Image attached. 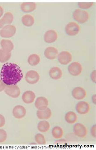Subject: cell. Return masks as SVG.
Masks as SVG:
<instances>
[{
  "label": "cell",
  "instance_id": "obj_1",
  "mask_svg": "<svg viewBox=\"0 0 96 150\" xmlns=\"http://www.w3.org/2000/svg\"><path fill=\"white\" fill-rule=\"evenodd\" d=\"M23 76L20 67L16 64L6 63L2 67L1 79L6 85H16L21 80Z\"/></svg>",
  "mask_w": 96,
  "mask_h": 150
},
{
  "label": "cell",
  "instance_id": "obj_2",
  "mask_svg": "<svg viewBox=\"0 0 96 150\" xmlns=\"http://www.w3.org/2000/svg\"><path fill=\"white\" fill-rule=\"evenodd\" d=\"M73 16L75 21L81 24L85 23L89 17V14L87 11L80 9L75 10L73 13Z\"/></svg>",
  "mask_w": 96,
  "mask_h": 150
},
{
  "label": "cell",
  "instance_id": "obj_3",
  "mask_svg": "<svg viewBox=\"0 0 96 150\" xmlns=\"http://www.w3.org/2000/svg\"><path fill=\"white\" fill-rule=\"evenodd\" d=\"M4 91L7 95L13 98H18L21 93L20 88L16 85H6Z\"/></svg>",
  "mask_w": 96,
  "mask_h": 150
},
{
  "label": "cell",
  "instance_id": "obj_4",
  "mask_svg": "<svg viewBox=\"0 0 96 150\" xmlns=\"http://www.w3.org/2000/svg\"><path fill=\"white\" fill-rule=\"evenodd\" d=\"M73 132L76 136L81 138L85 137L88 133L86 127L80 123H77L74 126Z\"/></svg>",
  "mask_w": 96,
  "mask_h": 150
},
{
  "label": "cell",
  "instance_id": "obj_5",
  "mask_svg": "<svg viewBox=\"0 0 96 150\" xmlns=\"http://www.w3.org/2000/svg\"><path fill=\"white\" fill-rule=\"evenodd\" d=\"M16 31L15 26L8 25L4 26L0 31V35L2 37L8 38L13 36Z\"/></svg>",
  "mask_w": 96,
  "mask_h": 150
},
{
  "label": "cell",
  "instance_id": "obj_6",
  "mask_svg": "<svg viewBox=\"0 0 96 150\" xmlns=\"http://www.w3.org/2000/svg\"><path fill=\"white\" fill-rule=\"evenodd\" d=\"M25 79L28 83L35 84L39 81L40 76L36 71L32 70L29 71L26 74Z\"/></svg>",
  "mask_w": 96,
  "mask_h": 150
},
{
  "label": "cell",
  "instance_id": "obj_7",
  "mask_svg": "<svg viewBox=\"0 0 96 150\" xmlns=\"http://www.w3.org/2000/svg\"><path fill=\"white\" fill-rule=\"evenodd\" d=\"M80 26L74 22H69L65 27L66 32L69 36L77 35L80 32Z\"/></svg>",
  "mask_w": 96,
  "mask_h": 150
},
{
  "label": "cell",
  "instance_id": "obj_8",
  "mask_svg": "<svg viewBox=\"0 0 96 150\" xmlns=\"http://www.w3.org/2000/svg\"><path fill=\"white\" fill-rule=\"evenodd\" d=\"M68 70L70 74L72 76H77L82 73L83 67L79 63L76 62H73L69 66Z\"/></svg>",
  "mask_w": 96,
  "mask_h": 150
},
{
  "label": "cell",
  "instance_id": "obj_9",
  "mask_svg": "<svg viewBox=\"0 0 96 150\" xmlns=\"http://www.w3.org/2000/svg\"><path fill=\"white\" fill-rule=\"evenodd\" d=\"M58 59L61 64L67 65L72 61V56L68 51H62L58 55Z\"/></svg>",
  "mask_w": 96,
  "mask_h": 150
},
{
  "label": "cell",
  "instance_id": "obj_10",
  "mask_svg": "<svg viewBox=\"0 0 96 150\" xmlns=\"http://www.w3.org/2000/svg\"><path fill=\"white\" fill-rule=\"evenodd\" d=\"M90 106L88 103L84 101H81L76 106V110L80 115H85L87 114L90 110Z\"/></svg>",
  "mask_w": 96,
  "mask_h": 150
},
{
  "label": "cell",
  "instance_id": "obj_11",
  "mask_svg": "<svg viewBox=\"0 0 96 150\" xmlns=\"http://www.w3.org/2000/svg\"><path fill=\"white\" fill-rule=\"evenodd\" d=\"M26 110L25 108L20 105H18L15 107L13 110V117L18 119L24 118L26 115Z\"/></svg>",
  "mask_w": 96,
  "mask_h": 150
},
{
  "label": "cell",
  "instance_id": "obj_12",
  "mask_svg": "<svg viewBox=\"0 0 96 150\" xmlns=\"http://www.w3.org/2000/svg\"><path fill=\"white\" fill-rule=\"evenodd\" d=\"M72 95L77 100H83L86 97L87 92L83 88L77 87L73 90Z\"/></svg>",
  "mask_w": 96,
  "mask_h": 150
},
{
  "label": "cell",
  "instance_id": "obj_13",
  "mask_svg": "<svg viewBox=\"0 0 96 150\" xmlns=\"http://www.w3.org/2000/svg\"><path fill=\"white\" fill-rule=\"evenodd\" d=\"M58 38L56 32L53 30L47 31L44 35V40L47 43H53L56 41Z\"/></svg>",
  "mask_w": 96,
  "mask_h": 150
},
{
  "label": "cell",
  "instance_id": "obj_14",
  "mask_svg": "<svg viewBox=\"0 0 96 150\" xmlns=\"http://www.w3.org/2000/svg\"><path fill=\"white\" fill-rule=\"evenodd\" d=\"M48 100L44 97H38L36 100L35 105L36 108L39 110L46 109L48 106Z\"/></svg>",
  "mask_w": 96,
  "mask_h": 150
},
{
  "label": "cell",
  "instance_id": "obj_15",
  "mask_svg": "<svg viewBox=\"0 0 96 150\" xmlns=\"http://www.w3.org/2000/svg\"><path fill=\"white\" fill-rule=\"evenodd\" d=\"M58 54L57 48L53 47L47 48L44 52V54L46 58L50 60H53L56 58Z\"/></svg>",
  "mask_w": 96,
  "mask_h": 150
},
{
  "label": "cell",
  "instance_id": "obj_16",
  "mask_svg": "<svg viewBox=\"0 0 96 150\" xmlns=\"http://www.w3.org/2000/svg\"><path fill=\"white\" fill-rule=\"evenodd\" d=\"M36 95L34 92L29 91H25L22 96V99L26 104H30L34 102L36 98Z\"/></svg>",
  "mask_w": 96,
  "mask_h": 150
},
{
  "label": "cell",
  "instance_id": "obj_17",
  "mask_svg": "<svg viewBox=\"0 0 96 150\" xmlns=\"http://www.w3.org/2000/svg\"><path fill=\"white\" fill-rule=\"evenodd\" d=\"M37 116L40 120H48L51 118L52 112L50 109L47 108L43 110H38L36 112Z\"/></svg>",
  "mask_w": 96,
  "mask_h": 150
},
{
  "label": "cell",
  "instance_id": "obj_18",
  "mask_svg": "<svg viewBox=\"0 0 96 150\" xmlns=\"http://www.w3.org/2000/svg\"><path fill=\"white\" fill-rule=\"evenodd\" d=\"M13 20V14L10 12H6L0 20V28L4 27L6 24L11 23Z\"/></svg>",
  "mask_w": 96,
  "mask_h": 150
},
{
  "label": "cell",
  "instance_id": "obj_19",
  "mask_svg": "<svg viewBox=\"0 0 96 150\" xmlns=\"http://www.w3.org/2000/svg\"><path fill=\"white\" fill-rule=\"evenodd\" d=\"M49 74L51 78L54 80L60 79L62 75L61 70L57 67L51 68L49 71Z\"/></svg>",
  "mask_w": 96,
  "mask_h": 150
},
{
  "label": "cell",
  "instance_id": "obj_20",
  "mask_svg": "<svg viewBox=\"0 0 96 150\" xmlns=\"http://www.w3.org/2000/svg\"><path fill=\"white\" fill-rule=\"evenodd\" d=\"M21 8L24 12H31L36 9V5L34 2H24L21 4Z\"/></svg>",
  "mask_w": 96,
  "mask_h": 150
},
{
  "label": "cell",
  "instance_id": "obj_21",
  "mask_svg": "<svg viewBox=\"0 0 96 150\" xmlns=\"http://www.w3.org/2000/svg\"><path fill=\"white\" fill-rule=\"evenodd\" d=\"M1 44L2 49L7 52H11L14 47L13 42L8 40H2L1 41Z\"/></svg>",
  "mask_w": 96,
  "mask_h": 150
},
{
  "label": "cell",
  "instance_id": "obj_22",
  "mask_svg": "<svg viewBox=\"0 0 96 150\" xmlns=\"http://www.w3.org/2000/svg\"><path fill=\"white\" fill-rule=\"evenodd\" d=\"M65 120L66 122L70 124H73L76 123L78 119L76 114L73 111H69L65 115Z\"/></svg>",
  "mask_w": 96,
  "mask_h": 150
},
{
  "label": "cell",
  "instance_id": "obj_23",
  "mask_svg": "<svg viewBox=\"0 0 96 150\" xmlns=\"http://www.w3.org/2000/svg\"><path fill=\"white\" fill-rule=\"evenodd\" d=\"M22 21L24 25L31 27L34 24L35 20L34 17L30 14H25L22 17Z\"/></svg>",
  "mask_w": 96,
  "mask_h": 150
},
{
  "label": "cell",
  "instance_id": "obj_24",
  "mask_svg": "<svg viewBox=\"0 0 96 150\" xmlns=\"http://www.w3.org/2000/svg\"><path fill=\"white\" fill-rule=\"evenodd\" d=\"M50 128L49 122L45 120L40 122L38 125L37 128L41 132L45 133L48 132Z\"/></svg>",
  "mask_w": 96,
  "mask_h": 150
},
{
  "label": "cell",
  "instance_id": "obj_25",
  "mask_svg": "<svg viewBox=\"0 0 96 150\" xmlns=\"http://www.w3.org/2000/svg\"><path fill=\"white\" fill-rule=\"evenodd\" d=\"M52 134L56 139H60L63 136L64 132L62 127L60 126L55 127L52 130Z\"/></svg>",
  "mask_w": 96,
  "mask_h": 150
},
{
  "label": "cell",
  "instance_id": "obj_26",
  "mask_svg": "<svg viewBox=\"0 0 96 150\" xmlns=\"http://www.w3.org/2000/svg\"><path fill=\"white\" fill-rule=\"evenodd\" d=\"M40 61V58L39 55L33 54L29 56L28 58V62L29 64L32 66L38 65Z\"/></svg>",
  "mask_w": 96,
  "mask_h": 150
},
{
  "label": "cell",
  "instance_id": "obj_27",
  "mask_svg": "<svg viewBox=\"0 0 96 150\" xmlns=\"http://www.w3.org/2000/svg\"><path fill=\"white\" fill-rule=\"evenodd\" d=\"M11 56V52L4 50L2 49L0 50V62H6L9 60Z\"/></svg>",
  "mask_w": 96,
  "mask_h": 150
},
{
  "label": "cell",
  "instance_id": "obj_28",
  "mask_svg": "<svg viewBox=\"0 0 96 150\" xmlns=\"http://www.w3.org/2000/svg\"><path fill=\"white\" fill-rule=\"evenodd\" d=\"M35 139L36 143L39 144L44 145L46 144V139L42 134H36L35 136Z\"/></svg>",
  "mask_w": 96,
  "mask_h": 150
},
{
  "label": "cell",
  "instance_id": "obj_29",
  "mask_svg": "<svg viewBox=\"0 0 96 150\" xmlns=\"http://www.w3.org/2000/svg\"><path fill=\"white\" fill-rule=\"evenodd\" d=\"M93 2H79L78 5L80 8L83 9L89 8L93 5Z\"/></svg>",
  "mask_w": 96,
  "mask_h": 150
},
{
  "label": "cell",
  "instance_id": "obj_30",
  "mask_svg": "<svg viewBox=\"0 0 96 150\" xmlns=\"http://www.w3.org/2000/svg\"><path fill=\"white\" fill-rule=\"evenodd\" d=\"M7 138V134L3 129H0V143L5 142Z\"/></svg>",
  "mask_w": 96,
  "mask_h": 150
},
{
  "label": "cell",
  "instance_id": "obj_31",
  "mask_svg": "<svg viewBox=\"0 0 96 150\" xmlns=\"http://www.w3.org/2000/svg\"><path fill=\"white\" fill-rule=\"evenodd\" d=\"M5 119L4 116L0 114V128L4 126L5 125Z\"/></svg>",
  "mask_w": 96,
  "mask_h": 150
},
{
  "label": "cell",
  "instance_id": "obj_32",
  "mask_svg": "<svg viewBox=\"0 0 96 150\" xmlns=\"http://www.w3.org/2000/svg\"><path fill=\"white\" fill-rule=\"evenodd\" d=\"M96 125H94L92 126L91 129V134L92 137L95 138H96Z\"/></svg>",
  "mask_w": 96,
  "mask_h": 150
},
{
  "label": "cell",
  "instance_id": "obj_33",
  "mask_svg": "<svg viewBox=\"0 0 96 150\" xmlns=\"http://www.w3.org/2000/svg\"><path fill=\"white\" fill-rule=\"evenodd\" d=\"M6 87V85L1 80H0V92L4 91Z\"/></svg>",
  "mask_w": 96,
  "mask_h": 150
},
{
  "label": "cell",
  "instance_id": "obj_34",
  "mask_svg": "<svg viewBox=\"0 0 96 150\" xmlns=\"http://www.w3.org/2000/svg\"><path fill=\"white\" fill-rule=\"evenodd\" d=\"M91 79L92 81L95 83H96V72L95 70L93 71L91 74Z\"/></svg>",
  "mask_w": 96,
  "mask_h": 150
},
{
  "label": "cell",
  "instance_id": "obj_35",
  "mask_svg": "<svg viewBox=\"0 0 96 150\" xmlns=\"http://www.w3.org/2000/svg\"><path fill=\"white\" fill-rule=\"evenodd\" d=\"M4 13V10L2 7L0 6V18L2 16Z\"/></svg>",
  "mask_w": 96,
  "mask_h": 150
},
{
  "label": "cell",
  "instance_id": "obj_36",
  "mask_svg": "<svg viewBox=\"0 0 96 150\" xmlns=\"http://www.w3.org/2000/svg\"><path fill=\"white\" fill-rule=\"evenodd\" d=\"M95 97H96V96H95V95H93V97H92V100H93V103L95 104Z\"/></svg>",
  "mask_w": 96,
  "mask_h": 150
}]
</instances>
